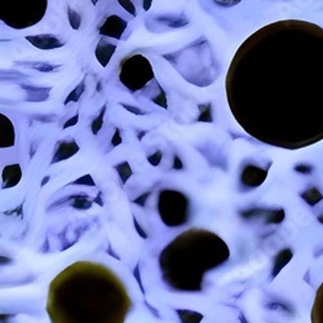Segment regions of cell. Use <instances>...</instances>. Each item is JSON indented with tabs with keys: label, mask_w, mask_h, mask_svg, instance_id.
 <instances>
[{
	"label": "cell",
	"mask_w": 323,
	"mask_h": 323,
	"mask_svg": "<svg viewBox=\"0 0 323 323\" xmlns=\"http://www.w3.org/2000/svg\"><path fill=\"white\" fill-rule=\"evenodd\" d=\"M236 122L267 145L301 149L323 140V29L286 20L252 34L230 65Z\"/></svg>",
	"instance_id": "1"
},
{
	"label": "cell",
	"mask_w": 323,
	"mask_h": 323,
	"mask_svg": "<svg viewBox=\"0 0 323 323\" xmlns=\"http://www.w3.org/2000/svg\"><path fill=\"white\" fill-rule=\"evenodd\" d=\"M131 308L123 282L108 267L84 261L53 279L47 300L52 323H124Z\"/></svg>",
	"instance_id": "2"
},
{
	"label": "cell",
	"mask_w": 323,
	"mask_h": 323,
	"mask_svg": "<svg viewBox=\"0 0 323 323\" xmlns=\"http://www.w3.org/2000/svg\"><path fill=\"white\" fill-rule=\"evenodd\" d=\"M229 259V248L221 238L206 230L193 229L178 235L160 254L163 279L178 291H201L208 270Z\"/></svg>",
	"instance_id": "3"
},
{
	"label": "cell",
	"mask_w": 323,
	"mask_h": 323,
	"mask_svg": "<svg viewBox=\"0 0 323 323\" xmlns=\"http://www.w3.org/2000/svg\"><path fill=\"white\" fill-rule=\"evenodd\" d=\"M159 215L167 226H180L189 220V199L176 190H163L158 202Z\"/></svg>",
	"instance_id": "4"
},
{
	"label": "cell",
	"mask_w": 323,
	"mask_h": 323,
	"mask_svg": "<svg viewBox=\"0 0 323 323\" xmlns=\"http://www.w3.org/2000/svg\"><path fill=\"white\" fill-rule=\"evenodd\" d=\"M154 78L151 63L141 55L127 57L120 63L119 79L129 90H139Z\"/></svg>",
	"instance_id": "5"
},
{
	"label": "cell",
	"mask_w": 323,
	"mask_h": 323,
	"mask_svg": "<svg viewBox=\"0 0 323 323\" xmlns=\"http://www.w3.org/2000/svg\"><path fill=\"white\" fill-rule=\"evenodd\" d=\"M47 7H48V1L44 0L42 3H34L31 5L16 8L14 11L8 12L1 16V21L7 24L9 28L17 29V30L30 28L42 20L47 11Z\"/></svg>",
	"instance_id": "6"
},
{
	"label": "cell",
	"mask_w": 323,
	"mask_h": 323,
	"mask_svg": "<svg viewBox=\"0 0 323 323\" xmlns=\"http://www.w3.org/2000/svg\"><path fill=\"white\" fill-rule=\"evenodd\" d=\"M125 29H127V21H124L123 18H120L117 14H113V16H109L104 21V24L101 25L98 32L102 36L120 39Z\"/></svg>",
	"instance_id": "7"
},
{
	"label": "cell",
	"mask_w": 323,
	"mask_h": 323,
	"mask_svg": "<svg viewBox=\"0 0 323 323\" xmlns=\"http://www.w3.org/2000/svg\"><path fill=\"white\" fill-rule=\"evenodd\" d=\"M267 171L260 167H256L254 164H247L244 170L242 171L240 181L246 185L247 188H257L266 180Z\"/></svg>",
	"instance_id": "8"
},
{
	"label": "cell",
	"mask_w": 323,
	"mask_h": 323,
	"mask_svg": "<svg viewBox=\"0 0 323 323\" xmlns=\"http://www.w3.org/2000/svg\"><path fill=\"white\" fill-rule=\"evenodd\" d=\"M26 40L31 43L34 47L39 49H55L63 47L65 43L59 40L55 35H29Z\"/></svg>",
	"instance_id": "9"
},
{
	"label": "cell",
	"mask_w": 323,
	"mask_h": 323,
	"mask_svg": "<svg viewBox=\"0 0 323 323\" xmlns=\"http://www.w3.org/2000/svg\"><path fill=\"white\" fill-rule=\"evenodd\" d=\"M0 146L1 147H11L14 145L16 133L12 122L4 114L0 115Z\"/></svg>",
	"instance_id": "10"
},
{
	"label": "cell",
	"mask_w": 323,
	"mask_h": 323,
	"mask_svg": "<svg viewBox=\"0 0 323 323\" xmlns=\"http://www.w3.org/2000/svg\"><path fill=\"white\" fill-rule=\"evenodd\" d=\"M78 151H79V146H78V144L74 140L73 141H61L56 147V151H55V155H53L51 164H55L57 162L67 159L70 156H73L74 154H77Z\"/></svg>",
	"instance_id": "11"
},
{
	"label": "cell",
	"mask_w": 323,
	"mask_h": 323,
	"mask_svg": "<svg viewBox=\"0 0 323 323\" xmlns=\"http://www.w3.org/2000/svg\"><path fill=\"white\" fill-rule=\"evenodd\" d=\"M22 177V171L20 164H11L3 170V189L13 188L20 182Z\"/></svg>",
	"instance_id": "12"
},
{
	"label": "cell",
	"mask_w": 323,
	"mask_h": 323,
	"mask_svg": "<svg viewBox=\"0 0 323 323\" xmlns=\"http://www.w3.org/2000/svg\"><path fill=\"white\" fill-rule=\"evenodd\" d=\"M21 88L26 90V98L25 100L29 102H42V101L48 100L51 87H31L29 84H21Z\"/></svg>",
	"instance_id": "13"
},
{
	"label": "cell",
	"mask_w": 323,
	"mask_h": 323,
	"mask_svg": "<svg viewBox=\"0 0 323 323\" xmlns=\"http://www.w3.org/2000/svg\"><path fill=\"white\" fill-rule=\"evenodd\" d=\"M115 49H117V45L105 42L104 39H101L98 42L97 48H96V59L102 66L105 67L108 65L109 61L112 59L113 55H114Z\"/></svg>",
	"instance_id": "14"
},
{
	"label": "cell",
	"mask_w": 323,
	"mask_h": 323,
	"mask_svg": "<svg viewBox=\"0 0 323 323\" xmlns=\"http://www.w3.org/2000/svg\"><path fill=\"white\" fill-rule=\"evenodd\" d=\"M312 323H323V282L316 294V299L313 302Z\"/></svg>",
	"instance_id": "15"
},
{
	"label": "cell",
	"mask_w": 323,
	"mask_h": 323,
	"mask_svg": "<svg viewBox=\"0 0 323 323\" xmlns=\"http://www.w3.org/2000/svg\"><path fill=\"white\" fill-rule=\"evenodd\" d=\"M155 21L159 22V24H163L168 28H184V26H188L190 22H189L188 18L185 17H175V16H162V17H155Z\"/></svg>",
	"instance_id": "16"
},
{
	"label": "cell",
	"mask_w": 323,
	"mask_h": 323,
	"mask_svg": "<svg viewBox=\"0 0 323 323\" xmlns=\"http://www.w3.org/2000/svg\"><path fill=\"white\" fill-rule=\"evenodd\" d=\"M14 65H22V66L31 67V69L42 71V73H51V71H56L59 67V65H51L47 62H16Z\"/></svg>",
	"instance_id": "17"
},
{
	"label": "cell",
	"mask_w": 323,
	"mask_h": 323,
	"mask_svg": "<svg viewBox=\"0 0 323 323\" xmlns=\"http://www.w3.org/2000/svg\"><path fill=\"white\" fill-rule=\"evenodd\" d=\"M292 257L291 250H283L278 256L275 257V263H274V270H273V275H277L282 267L285 266L287 263L290 261V259Z\"/></svg>",
	"instance_id": "18"
},
{
	"label": "cell",
	"mask_w": 323,
	"mask_h": 323,
	"mask_svg": "<svg viewBox=\"0 0 323 323\" xmlns=\"http://www.w3.org/2000/svg\"><path fill=\"white\" fill-rule=\"evenodd\" d=\"M115 170H117L119 177L122 180V184H125L127 180L132 176V168H131L128 162H123V163L115 166Z\"/></svg>",
	"instance_id": "19"
},
{
	"label": "cell",
	"mask_w": 323,
	"mask_h": 323,
	"mask_svg": "<svg viewBox=\"0 0 323 323\" xmlns=\"http://www.w3.org/2000/svg\"><path fill=\"white\" fill-rule=\"evenodd\" d=\"M301 198L305 199V202H308L310 206H316L318 202L322 201L323 197L316 188H313L309 189V190H306L305 193H302Z\"/></svg>",
	"instance_id": "20"
},
{
	"label": "cell",
	"mask_w": 323,
	"mask_h": 323,
	"mask_svg": "<svg viewBox=\"0 0 323 323\" xmlns=\"http://www.w3.org/2000/svg\"><path fill=\"white\" fill-rule=\"evenodd\" d=\"M199 114L198 117V122H207L212 123L213 122V118H212V105L211 104H205V105H199Z\"/></svg>",
	"instance_id": "21"
},
{
	"label": "cell",
	"mask_w": 323,
	"mask_h": 323,
	"mask_svg": "<svg viewBox=\"0 0 323 323\" xmlns=\"http://www.w3.org/2000/svg\"><path fill=\"white\" fill-rule=\"evenodd\" d=\"M84 87H86V82L83 80V82H82L79 86H77V87L74 88V90L69 94V96H67V98L65 100V102H63V104L67 105L69 102H78V101H79V98H80V96L83 94Z\"/></svg>",
	"instance_id": "22"
},
{
	"label": "cell",
	"mask_w": 323,
	"mask_h": 323,
	"mask_svg": "<svg viewBox=\"0 0 323 323\" xmlns=\"http://www.w3.org/2000/svg\"><path fill=\"white\" fill-rule=\"evenodd\" d=\"M90 206H92V201H90L88 195L84 194H82L80 198L75 199L73 203V207L77 209H89Z\"/></svg>",
	"instance_id": "23"
},
{
	"label": "cell",
	"mask_w": 323,
	"mask_h": 323,
	"mask_svg": "<svg viewBox=\"0 0 323 323\" xmlns=\"http://www.w3.org/2000/svg\"><path fill=\"white\" fill-rule=\"evenodd\" d=\"M67 17H69V22L70 25H71V28H73L74 30H78V29L80 28V22H82L80 14L69 7L67 8Z\"/></svg>",
	"instance_id": "24"
},
{
	"label": "cell",
	"mask_w": 323,
	"mask_h": 323,
	"mask_svg": "<svg viewBox=\"0 0 323 323\" xmlns=\"http://www.w3.org/2000/svg\"><path fill=\"white\" fill-rule=\"evenodd\" d=\"M105 112H106V104H105L104 106H102V109H101L100 115H98L97 118L94 119L93 123H92V125H90V128H92V133H93V135H97L98 131H100L101 127H102V123H104Z\"/></svg>",
	"instance_id": "25"
},
{
	"label": "cell",
	"mask_w": 323,
	"mask_h": 323,
	"mask_svg": "<svg viewBox=\"0 0 323 323\" xmlns=\"http://www.w3.org/2000/svg\"><path fill=\"white\" fill-rule=\"evenodd\" d=\"M283 219H285V211H283V209L273 211L267 216L266 224H279L282 223V220Z\"/></svg>",
	"instance_id": "26"
},
{
	"label": "cell",
	"mask_w": 323,
	"mask_h": 323,
	"mask_svg": "<svg viewBox=\"0 0 323 323\" xmlns=\"http://www.w3.org/2000/svg\"><path fill=\"white\" fill-rule=\"evenodd\" d=\"M151 101H153L154 104L158 105V106H162L163 109H167L168 105H167V96H166V93H164L163 88L160 87L159 86V93L156 94V96H154L153 98H151Z\"/></svg>",
	"instance_id": "27"
},
{
	"label": "cell",
	"mask_w": 323,
	"mask_h": 323,
	"mask_svg": "<svg viewBox=\"0 0 323 323\" xmlns=\"http://www.w3.org/2000/svg\"><path fill=\"white\" fill-rule=\"evenodd\" d=\"M160 160H162V151H160V150L155 151V153H154L153 155L147 156V162H149V163L151 164V166H154V167H156V166H159Z\"/></svg>",
	"instance_id": "28"
},
{
	"label": "cell",
	"mask_w": 323,
	"mask_h": 323,
	"mask_svg": "<svg viewBox=\"0 0 323 323\" xmlns=\"http://www.w3.org/2000/svg\"><path fill=\"white\" fill-rule=\"evenodd\" d=\"M73 185H89V186H94L96 182L93 181V178L90 177L89 175H86L83 177L78 178L77 181H74Z\"/></svg>",
	"instance_id": "29"
},
{
	"label": "cell",
	"mask_w": 323,
	"mask_h": 323,
	"mask_svg": "<svg viewBox=\"0 0 323 323\" xmlns=\"http://www.w3.org/2000/svg\"><path fill=\"white\" fill-rule=\"evenodd\" d=\"M118 3L120 4V5H122L125 11L128 12V13H131L132 16H136V9H135V5H133L132 1H128V0H119Z\"/></svg>",
	"instance_id": "30"
},
{
	"label": "cell",
	"mask_w": 323,
	"mask_h": 323,
	"mask_svg": "<svg viewBox=\"0 0 323 323\" xmlns=\"http://www.w3.org/2000/svg\"><path fill=\"white\" fill-rule=\"evenodd\" d=\"M120 106H122V108H124L127 112L132 113V114H135V115H145L146 114V113L143 112L141 109L136 108V106H132V105H127V104H123V102H122V104H120Z\"/></svg>",
	"instance_id": "31"
},
{
	"label": "cell",
	"mask_w": 323,
	"mask_h": 323,
	"mask_svg": "<svg viewBox=\"0 0 323 323\" xmlns=\"http://www.w3.org/2000/svg\"><path fill=\"white\" fill-rule=\"evenodd\" d=\"M34 120H39V122H53L56 119V115H32L31 117Z\"/></svg>",
	"instance_id": "32"
},
{
	"label": "cell",
	"mask_w": 323,
	"mask_h": 323,
	"mask_svg": "<svg viewBox=\"0 0 323 323\" xmlns=\"http://www.w3.org/2000/svg\"><path fill=\"white\" fill-rule=\"evenodd\" d=\"M122 144V136H120V129L119 128H115V132H114V136H113V140H112V145L114 146H118Z\"/></svg>",
	"instance_id": "33"
},
{
	"label": "cell",
	"mask_w": 323,
	"mask_h": 323,
	"mask_svg": "<svg viewBox=\"0 0 323 323\" xmlns=\"http://www.w3.org/2000/svg\"><path fill=\"white\" fill-rule=\"evenodd\" d=\"M260 212H263L261 209H250V211H243L242 213H240V216L242 217H244V219H252V217H255V216H257Z\"/></svg>",
	"instance_id": "34"
},
{
	"label": "cell",
	"mask_w": 323,
	"mask_h": 323,
	"mask_svg": "<svg viewBox=\"0 0 323 323\" xmlns=\"http://www.w3.org/2000/svg\"><path fill=\"white\" fill-rule=\"evenodd\" d=\"M150 194H151V191H147V193H145V194H143V195H140L139 198H136L135 201V203L136 205H139V206H145V203H146V199L149 198L150 197Z\"/></svg>",
	"instance_id": "35"
},
{
	"label": "cell",
	"mask_w": 323,
	"mask_h": 323,
	"mask_svg": "<svg viewBox=\"0 0 323 323\" xmlns=\"http://www.w3.org/2000/svg\"><path fill=\"white\" fill-rule=\"evenodd\" d=\"M78 122H79V114L74 115L73 118L70 119V120H67V122L65 123V124H63V129L69 128V127H73V125L77 124Z\"/></svg>",
	"instance_id": "36"
},
{
	"label": "cell",
	"mask_w": 323,
	"mask_h": 323,
	"mask_svg": "<svg viewBox=\"0 0 323 323\" xmlns=\"http://www.w3.org/2000/svg\"><path fill=\"white\" fill-rule=\"evenodd\" d=\"M172 168H174V170H182V168H184L182 162H181L180 156L178 155L174 156V166H172Z\"/></svg>",
	"instance_id": "37"
},
{
	"label": "cell",
	"mask_w": 323,
	"mask_h": 323,
	"mask_svg": "<svg viewBox=\"0 0 323 323\" xmlns=\"http://www.w3.org/2000/svg\"><path fill=\"white\" fill-rule=\"evenodd\" d=\"M133 224H135V228H136V230H137V233H139L140 235L143 236L144 239H146V238H147V235L145 234V232L143 230V228L139 225V223H137V220H136L135 216H133Z\"/></svg>",
	"instance_id": "38"
},
{
	"label": "cell",
	"mask_w": 323,
	"mask_h": 323,
	"mask_svg": "<svg viewBox=\"0 0 323 323\" xmlns=\"http://www.w3.org/2000/svg\"><path fill=\"white\" fill-rule=\"evenodd\" d=\"M295 170L297 171V172H301V174H309L310 171H312V167L301 164V166H297V167H295Z\"/></svg>",
	"instance_id": "39"
},
{
	"label": "cell",
	"mask_w": 323,
	"mask_h": 323,
	"mask_svg": "<svg viewBox=\"0 0 323 323\" xmlns=\"http://www.w3.org/2000/svg\"><path fill=\"white\" fill-rule=\"evenodd\" d=\"M215 3L219 4L220 7H232V5L239 4V0H235V1H215Z\"/></svg>",
	"instance_id": "40"
},
{
	"label": "cell",
	"mask_w": 323,
	"mask_h": 323,
	"mask_svg": "<svg viewBox=\"0 0 323 323\" xmlns=\"http://www.w3.org/2000/svg\"><path fill=\"white\" fill-rule=\"evenodd\" d=\"M147 132H149V131H147V129H144V131H140L139 135H137V139H139L140 141H141V140L144 139V136H145Z\"/></svg>",
	"instance_id": "41"
},
{
	"label": "cell",
	"mask_w": 323,
	"mask_h": 323,
	"mask_svg": "<svg viewBox=\"0 0 323 323\" xmlns=\"http://www.w3.org/2000/svg\"><path fill=\"white\" fill-rule=\"evenodd\" d=\"M150 7H151V1H150V0H146V1H144V9H145V11H147Z\"/></svg>",
	"instance_id": "42"
},
{
	"label": "cell",
	"mask_w": 323,
	"mask_h": 323,
	"mask_svg": "<svg viewBox=\"0 0 323 323\" xmlns=\"http://www.w3.org/2000/svg\"><path fill=\"white\" fill-rule=\"evenodd\" d=\"M100 195H98L97 198L94 199V202H96V203H98V205H100V206H104V203H102V201H101V198H100Z\"/></svg>",
	"instance_id": "43"
},
{
	"label": "cell",
	"mask_w": 323,
	"mask_h": 323,
	"mask_svg": "<svg viewBox=\"0 0 323 323\" xmlns=\"http://www.w3.org/2000/svg\"><path fill=\"white\" fill-rule=\"evenodd\" d=\"M34 154H35V143L32 144V146H31V153H30V158H32V156H34Z\"/></svg>",
	"instance_id": "44"
},
{
	"label": "cell",
	"mask_w": 323,
	"mask_h": 323,
	"mask_svg": "<svg viewBox=\"0 0 323 323\" xmlns=\"http://www.w3.org/2000/svg\"><path fill=\"white\" fill-rule=\"evenodd\" d=\"M49 178H51V177H49V176H47V177H44V178H43V182H42V186H44V185H45V184H47V182H48V180H49Z\"/></svg>",
	"instance_id": "45"
},
{
	"label": "cell",
	"mask_w": 323,
	"mask_h": 323,
	"mask_svg": "<svg viewBox=\"0 0 323 323\" xmlns=\"http://www.w3.org/2000/svg\"><path fill=\"white\" fill-rule=\"evenodd\" d=\"M318 220H320L321 223H322V224H323V215H321V216H320V217H318Z\"/></svg>",
	"instance_id": "46"
},
{
	"label": "cell",
	"mask_w": 323,
	"mask_h": 323,
	"mask_svg": "<svg viewBox=\"0 0 323 323\" xmlns=\"http://www.w3.org/2000/svg\"><path fill=\"white\" fill-rule=\"evenodd\" d=\"M97 90H101V83L97 84Z\"/></svg>",
	"instance_id": "47"
}]
</instances>
